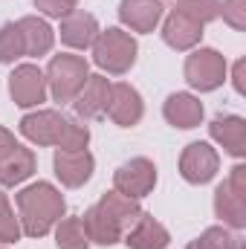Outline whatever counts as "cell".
I'll use <instances>...</instances> for the list:
<instances>
[{
  "instance_id": "6da1fadb",
  "label": "cell",
  "mask_w": 246,
  "mask_h": 249,
  "mask_svg": "<svg viewBox=\"0 0 246 249\" xmlns=\"http://www.w3.org/2000/svg\"><path fill=\"white\" fill-rule=\"evenodd\" d=\"M142 214L139 209V200L133 197H124L116 188L102 194V200L96 206H90L81 217L84 223V232L90 238V244H99V247H113L124 238V232L133 226V220Z\"/></svg>"
},
{
  "instance_id": "7a4b0ae2",
  "label": "cell",
  "mask_w": 246,
  "mask_h": 249,
  "mask_svg": "<svg viewBox=\"0 0 246 249\" xmlns=\"http://www.w3.org/2000/svg\"><path fill=\"white\" fill-rule=\"evenodd\" d=\"M18 212H20V232L29 238H44L55 229L64 217V197L53 183H32L18 191Z\"/></svg>"
},
{
  "instance_id": "3957f363",
  "label": "cell",
  "mask_w": 246,
  "mask_h": 249,
  "mask_svg": "<svg viewBox=\"0 0 246 249\" xmlns=\"http://www.w3.org/2000/svg\"><path fill=\"white\" fill-rule=\"evenodd\" d=\"M20 133L35 145H55L58 151H81L90 142V130L58 110H35L20 119Z\"/></svg>"
},
{
  "instance_id": "277c9868",
  "label": "cell",
  "mask_w": 246,
  "mask_h": 249,
  "mask_svg": "<svg viewBox=\"0 0 246 249\" xmlns=\"http://www.w3.org/2000/svg\"><path fill=\"white\" fill-rule=\"evenodd\" d=\"M136 41L130 38V32L122 29H105L93 41V61L110 75H124L136 64Z\"/></svg>"
},
{
  "instance_id": "5b68a950",
  "label": "cell",
  "mask_w": 246,
  "mask_h": 249,
  "mask_svg": "<svg viewBox=\"0 0 246 249\" xmlns=\"http://www.w3.org/2000/svg\"><path fill=\"white\" fill-rule=\"evenodd\" d=\"M87 75H90V67H87V61L81 55H67V53H61V55H55L50 61L44 78H47V87H50L53 99L67 105V102H72L81 93Z\"/></svg>"
},
{
  "instance_id": "8992f818",
  "label": "cell",
  "mask_w": 246,
  "mask_h": 249,
  "mask_svg": "<svg viewBox=\"0 0 246 249\" xmlns=\"http://www.w3.org/2000/svg\"><path fill=\"white\" fill-rule=\"evenodd\" d=\"M185 81L200 93L217 90L226 81V58L217 50H194L185 58Z\"/></svg>"
},
{
  "instance_id": "52a82bcc",
  "label": "cell",
  "mask_w": 246,
  "mask_h": 249,
  "mask_svg": "<svg viewBox=\"0 0 246 249\" xmlns=\"http://www.w3.org/2000/svg\"><path fill=\"white\" fill-rule=\"evenodd\" d=\"M154 186H157V168H154V162L145 160V157L127 160L124 165L116 168V174H113V188H116L119 194H124V197H133V200L151 194Z\"/></svg>"
},
{
  "instance_id": "ba28073f",
  "label": "cell",
  "mask_w": 246,
  "mask_h": 249,
  "mask_svg": "<svg viewBox=\"0 0 246 249\" xmlns=\"http://www.w3.org/2000/svg\"><path fill=\"white\" fill-rule=\"evenodd\" d=\"M9 96L20 107H38L47 99V78L35 64H20L9 75Z\"/></svg>"
},
{
  "instance_id": "9c48e42d",
  "label": "cell",
  "mask_w": 246,
  "mask_h": 249,
  "mask_svg": "<svg viewBox=\"0 0 246 249\" xmlns=\"http://www.w3.org/2000/svg\"><path fill=\"white\" fill-rule=\"evenodd\" d=\"M220 168V157L217 151L209 145V142H191L185 145L183 157H180V174L183 180L194 183V186H203L209 183Z\"/></svg>"
},
{
  "instance_id": "30bf717a",
  "label": "cell",
  "mask_w": 246,
  "mask_h": 249,
  "mask_svg": "<svg viewBox=\"0 0 246 249\" xmlns=\"http://www.w3.org/2000/svg\"><path fill=\"white\" fill-rule=\"evenodd\" d=\"M105 113L119 124V127H130V124H136L139 119H142V113H145V105H142L139 90L130 87V84H124V81L110 84V99H107Z\"/></svg>"
},
{
  "instance_id": "8fae6325",
  "label": "cell",
  "mask_w": 246,
  "mask_h": 249,
  "mask_svg": "<svg viewBox=\"0 0 246 249\" xmlns=\"http://www.w3.org/2000/svg\"><path fill=\"white\" fill-rule=\"evenodd\" d=\"M53 165H55V177L61 180L64 186L78 188L93 177L96 160H93V154L87 148H81V151H55Z\"/></svg>"
},
{
  "instance_id": "7c38bea8",
  "label": "cell",
  "mask_w": 246,
  "mask_h": 249,
  "mask_svg": "<svg viewBox=\"0 0 246 249\" xmlns=\"http://www.w3.org/2000/svg\"><path fill=\"white\" fill-rule=\"evenodd\" d=\"M162 0H122L119 3V20L133 32H154L162 20Z\"/></svg>"
},
{
  "instance_id": "4fadbf2b",
  "label": "cell",
  "mask_w": 246,
  "mask_h": 249,
  "mask_svg": "<svg viewBox=\"0 0 246 249\" xmlns=\"http://www.w3.org/2000/svg\"><path fill=\"white\" fill-rule=\"evenodd\" d=\"M107 99H110V81L105 75H87L81 93L72 99V107L81 119H96L105 113Z\"/></svg>"
},
{
  "instance_id": "5bb4252c",
  "label": "cell",
  "mask_w": 246,
  "mask_h": 249,
  "mask_svg": "<svg viewBox=\"0 0 246 249\" xmlns=\"http://www.w3.org/2000/svg\"><path fill=\"white\" fill-rule=\"evenodd\" d=\"M168 241H171L168 229H165L159 220H154L151 214H145V212H142V214L133 220V226L124 232V244L130 249H165Z\"/></svg>"
},
{
  "instance_id": "9a60e30c",
  "label": "cell",
  "mask_w": 246,
  "mask_h": 249,
  "mask_svg": "<svg viewBox=\"0 0 246 249\" xmlns=\"http://www.w3.org/2000/svg\"><path fill=\"white\" fill-rule=\"evenodd\" d=\"M209 133L217 145H223L232 157H244L246 154V122L244 116H214L209 124Z\"/></svg>"
},
{
  "instance_id": "2e32d148",
  "label": "cell",
  "mask_w": 246,
  "mask_h": 249,
  "mask_svg": "<svg viewBox=\"0 0 246 249\" xmlns=\"http://www.w3.org/2000/svg\"><path fill=\"white\" fill-rule=\"evenodd\" d=\"M162 116L168 124L188 130V127H197L203 122V105L191 93H171L162 105Z\"/></svg>"
},
{
  "instance_id": "e0dca14e",
  "label": "cell",
  "mask_w": 246,
  "mask_h": 249,
  "mask_svg": "<svg viewBox=\"0 0 246 249\" xmlns=\"http://www.w3.org/2000/svg\"><path fill=\"white\" fill-rule=\"evenodd\" d=\"M200 38H203V26H200L197 20L180 15L177 9H174V12L165 18V23H162V41H165L171 50H191V47L200 44Z\"/></svg>"
},
{
  "instance_id": "ac0fdd59",
  "label": "cell",
  "mask_w": 246,
  "mask_h": 249,
  "mask_svg": "<svg viewBox=\"0 0 246 249\" xmlns=\"http://www.w3.org/2000/svg\"><path fill=\"white\" fill-rule=\"evenodd\" d=\"M99 32L102 29H99L96 18L87 15V12H72V15H67L61 20V41L67 47H72V50L93 47V41H96Z\"/></svg>"
},
{
  "instance_id": "d6986e66",
  "label": "cell",
  "mask_w": 246,
  "mask_h": 249,
  "mask_svg": "<svg viewBox=\"0 0 246 249\" xmlns=\"http://www.w3.org/2000/svg\"><path fill=\"white\" fill-rule=\"evenodd\" d=\"M18 29H20V35H23L26 55L41 58V55H47V53L53 50L55 35H53V29H50V23H47V20L35 18V15H26V18H20V20H18Z\"/></svg>"
},
{
  "instance_id": "ffe728a7",
  "label": "cell",
  "mask_w": 246,
  "mask_h": 249,
  "mask_svg": "<svg viewBox=\"0 0 246 249\" xmlns=\"http://www.w3.org/2000/svg\"><path fill=\"white\" fill-rule=\"evenodd\" d=\"M35 171V154L23 145H18L3 162H0V186L6 188H15L20 186L23 180H29Z\"/></svg>"
},
{
  "instance_id": "44dd1931",
  "label": "cell",
  "mask_w": 246,
  "mask_h": 249,
  "mask_svg": "<svg viewBox=\"0 0 246 249\" xmlns=\"http://www.w3.org/2000/svg\"><path fill=\"white\" fill-rule=\"evenodd\" d=\"M214 212L223 220V226H229V229H244L246 226V200L238 197L226 183L214 191Z\"/></svg>"
},
{
  "instance_id": "7402d4cb",
  "label": "cell",
  "mask_w": 246,
  "mask_h": 249,
  "mask_svg": "<svg viewBox=\"0 0 246 249\" xmlns=\"http://www.w3.org/2000/svg\"><path fill=\"white\" fill-rule=\"evenodd\" d=\"M55 244H58V249H87L90 247V238L84 232L81 217H64V220L55 223Z\"/></svg>"
},
{
  "instance_id": "603a6c76",
  "label": "cell",
  "mask_w": 246,
  "mask_h": 249,
  "mask_svg": "<svg viewBox=\"0 0 246 249\" xmlns=\"http://www.w3.org/2000/svg\"><path fill=\"white\" fill-rule=\"evenodd\" d=\"M185 249H244V244L226 226H209L197 241H191Z\"/></svg>"
},
{
  "instance_id": "cb8c5ba5",
  "label": "cell",
  "mask_w": 246,
  "mask_h": 249,
  "mask_svg": "<svg viewBox=\"0 0 246 249\" xmlns=\"http://www.w3.org/2000/svg\"><path fill=\"white\" fill-rule=\"evenodd\" d=\"M23 55H26V44L18 23H0V64H15Z\"/></svg>"
},
{
  "instance_id": "d4e9b609",
  "label": "cell",
  "mask_w": 246,
  "mask_h": 249,
  "mask_svg": "<svg viewBox=\"0 0 246 249\" xmlns=\"http://www.w3.org/2000/svg\"><path fill=\"white\" fill-rule=\"evenodd\" d=\"M177 12L206 26L220 18V0H177Z\"/></svg>"
},
{
  "instance_id": "484cf974",
  "label": "cell",
  "mask_w": 246,
  "mask_h": 249,
  "mask_svg": "<svg viewBox=\"0 0 246 249\" xmlns=\"http://www.w3.org/2000/svg\"><path fill=\"white\" fill-rule=\"evenodd\" d=\"M20 220L15 217V212H12V206H9V197L0 191V241L3 244H15V241H20Z\"/></svg>"
},
{
  "instance_id": "4316f807",
  "label": "cell",
  "mask_w": 246,
  "mask_h": 249,
  "mask_svg": "<svg viewBox=\"0 0 246 249\" xmlns=\"http://www.w3.org/2000/svg\"><path fill=\"white\" fill-rule=\"evenodd\" d=\"M220 15H223V20L232 29H238V32L246 29V0H223L220 3Z\"/></svg>"
},
{
  "instance_id": "83f0119b",
  "label": "cell",
  "mask_w": 246,
  "mask_h": 249,
  "mask_svg": "<svg viewBox=\"0 0 246 249\" xmlns=\"http://www.w3.org/2000/svg\"><path fill=\"white\" fill-rule=\"evenodd\" d=\"M35 6L50 18H67V15L75 12L78 0H35Z\"/></svg>"
},
{
  "instance_id": "f1b7e54d",
  "label": "cell",
  "mask_w": 246,
  "mask_h": 249,
  "mask_svg": "<svg viewBox=\"0 0 246 249\" xmlns=\"http://www.w3.org/2000/svg\"><path fill=\"white\" fill-rule=\"evenodd\" d=\"M226 186L232 188L238 197H244L246 200V165H235L232 168V174H229V183Z\"/></svg>"
},
{
  "instance_id": "f546056e",
  "label": "cell",
  "mask_w": 246,
  "mask_h": 249,
  "mask_svg": "<svg viewBox=\"0 0 246 249\" xmlns=\"http://www.w3.org/2000/svg\"><path fill=\"white\" fill-rule=\"evenodd\" d=\"M15 148H18L15 136H12V133H9L6 127H0V162H3V160H6V157H9V154L15 151Z\"/></svg>"
},
{
  "instance_id": "4dcf8cb0",
  "label": "cell",
  "mask_w": 246,
  "mask_h": 249,
  "mask_svg": "<svg viewBox=\"0 0 246 249\" xmlns=\"http://www.w3.org/2000/svg\"><path fill=\"white\" fill-rule=\"evenodd\" d=\"M244 72H246V61L241 58V61H235V72H232V84H235V90L244 96L246 93V84H244Z\"/></svg>"
},
{
  "instance_id": "1f68e13d",
  "label": "cell",
  "mask_w": 246,
  "mask_h": 249,
  "mask_svg": "<svg viewBox=\"0 0 246 249\" xmlns=\"http://www.w3.org/2000/svg\"><path fill=\"white\" fill-rule=\"evenodd\" d=\"M0 249H6V247H0Z\"/></svg>"
}]
</instances>
